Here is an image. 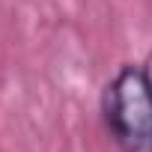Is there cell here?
<instances>
[{
    "instance_id": "cell-1",
    "label": "cell",
    "mask_w": 152,
    "mask_h": 152,
    "mask_svg": "<svg viewBox=\"0 0 152 152\" xmlns=\"http://www.w3.org/2000/svg\"><path fill=\"white\" fill-rule=\"evenodd\" d=\"M102 122L119 152H152V90L140 66H119L104 84Z\"/></svg>"
},
{
    "instance_id": "cell-2",
    "label": "cell",
    "mask_w": 152,
    "mask_h": 152,
    "mask_svg": "<svg viewBox=\"0 0 152 152\" xmlns=\"http://www.w3.org/2000/svg\"><path fill=\"white\" fill-rule=\"evenodd\" d=\"M140 69H143V75H146V84H149V90H152V48H149V54L143 57Z\"/></svg>"
}]
</instances>
